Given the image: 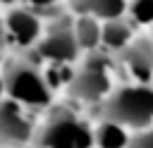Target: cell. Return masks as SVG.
Instances as JSON below:
<instances>
[{
    "mask_svg": "<svg viewBox=\"0 0 153 148\" xmlns=\"http://www.w3.org/2000/svg\"><path fill=\"white\" fill-rule=\"evenodd\" d=\"M7 98L24 107H45L53 98L43 72L31 60H12L2 69Z\"/></svg>",
    "mask_w": 153,
    "mask_h": 148,
    "instance_id": "6da1fadb",
    "label": "cell"
},
{
    "mask_svg": "<svg viewBox=\"0 0 153 148\" xmlns=\"http://www.w3.org/2000/svg\"><path fill=\"white\" fill-rule=\"evenodd\" d=\"M105 119L127 127H146L153 119V88L148 86H124L115 91L103 105Z\"/></svg>",
    "mask_w": 153,
    "mask_h": 148,
    "instance_id": "7a4b0ae2",
    "label": "cell"
},
{
    "mask_svg": "<svg viewBox=\"0 0 153 148\" xmlns=\"http://www.w3.org/2000/svg\"><path fill=\"white\" fill-rule=\"evenodd\" d=\"M38 148H91L93 146V131L81 122L76 115L60 110L55 112L38 131H36Z\"/></svg>",
    "mask_w": 153,
    "mask_h": 148,
    "instance_id": "3957f363",
    "label": "cell"
},
{
    "mask_svg": "<svg viewBox=\"0 0 153 148\" xmlns=\"http://www.w3.org/2000/svg\"><path fill=\"white\" fill-rule=\"evenodd\" d=\"M36 136L33 119L29 117L26 107L5 98L0 103V146L22 148Z\"/></svg>",
    "mask_w": 153,
    "mask_h": 148,
    "instance_id": "277c9868",
    "label": "cell"
},
{
    "mask_svg": "<svg viewBox=\"0 0 153 148\" xmlns=\"http://www.w3.org/2000/svg\"><path fill=\"white\" fill-rule=\"evenodd\" d=\"M33 48L38 57L48 62H72L79 53V45L74 38V24H69L67 19H57L55 24L48 26L45 33H41Z\"/></svg>",
    "mask_w": 153,
    "mask_h": 148,
    "instance_id": "5b68a950",
    "label": "cell"
},
{
    "mask_svg": "<svg viewBox=\"0 0 153 148\" xmlns=\"http://www.w3.org/2000/svg\"><path fill=\"white\" fill-rule=\"evenodd\" d=\"M69 91L79 100H88V103L100 100L110 91L108 60L100 55H93L91 60H86V64L79 72H74V76L69 81Z\"/></svg>",
    "mask_w": 153,
    "mask_h": 148,
    "instance_id": "8992f818",
    "label": "cell"
},
{
    "mask_svg": "<svg viewBox=\"0 0 153 148\" xmlns=\"http://www.w3.org/2000/svg\"><path fill=\"white\" fill-rule=\"evenodd\" d=\"M2 21H5L10 43H14L19 48H33L43 33V24H41L38 14L29 7H12Z\"/></svg>",
    "mask_w": 153,
    "mask_h": 148,
    "instance_id": "52a82bcc",
    "label": "cell"
},
{
    "mask_svg": "<svg viewBox=\"0 0 153 148\" xmlns=\"http://www.w3.org/2000/svg\"><path fill=\"white\" fill-rule=\"evenodd\" d=\"M124 64L134 79L148 81L153 74V45L151 43H134L124 48Z\"/></svg>",
    "mask_w": 153,
    "mask_h": 148,
    "instance_id": "ba28073f",
    "label": "cell"
},
{
    "mask_svg": "<svg viewBox=\"0 0 153 148\" xmlns=\"http://www.w3.org/2000/svg\"><path fill=\"white\" fill-rule=\"evenodd\" d=\"M72 10L84 14V17H96V19H117L124 12V0H69Z\"/></svg>",
    "mask_w": 153,
    "mask_h": 148,
    "instance_id": "9c48e42d",
    "label": "cell"
},
{
    "mask_svg": "<svg viewBox=\"0 0 153 148\" xmlns=\"http://www.w3.org/2000/svg\"><path fill=\"white\" fill-rule=\"evenodd\" d=\"M129 38H131V29L120 17L117 19H108L100 26V43L108 45L110 50H124L129 45Z\"/></svg>",
    "mask_w": 153,
    "mask_h": 148,
    "instance_id": "30bf717a",
    "label": "cell"
},
{
    "mask_svg": "<svg viewBox=\"0 0 153 148\" xmlns=\"http://www.w3.org/2000/svg\"><path fill=\"white\" fill-rule=\"evenodd\" d=\"M93 143H98L100 148H127L129 146V136H127L122 124H117L112 119H105L93 131Z\"/></svg>",
    "mask_w": 153,
    "mask_h": 148,
    "instance_id": "8fae6325",
    "label": "cell"
},
{
    "mask_svg": "<svg viewBox=\"0 0 153 148\" xmlns=\"http://www.w3.org/2000/svg\"><path fill=\"white\" fill-rule=\"evenodd\" d=\"M74 38L79 50H96V45L100 43V24L96 17H79L74 21Z\"/></svg>",
    "mask_w": 153,
    "mask_h": 148,
    "instance_id": "7c38bea8",
    "label": "cell"
},
{
    "mask_svg": "<svg viewBox=\"0 0 153 148\" xmlns=\"http://www.w3.org/2000/svg\"><path fill=\"white\" fill-rule=\"evenodd\" d=\"M131 17L139 24H151L153 21V0H134L131 2Z\"/></svg>",
    "mask_w": 153,
    "mask_h": 148,
    "instance_id": "4fadbf2b",
    "label": "cell"
},
{
    "mask_svg": "<svg viewBox=\"0 0 153 148\" xmlns=\"http://www.w3.org/2000/svg\"><path fill=\"white\" fill-rule=\"evenodd\" d=\"M127 148H153V129L146 131V134H139V136L129 138V146Z\"/></svg>",
    "mask_w": 153,
    "mask_h": 148,
    "instance_id": "5bb4252c",
    "label": "cell"
},
{
    "mask_svg": "<svg viewBox=\"0 0 153 148\" xmlns=\"http://www.w3.org/2000/svg\"><path fill=\"white\" fill-rule=\"evenodd\" d=\"M55 0H29V5L33 7V10H45V7H50Z\"/></svg>",
    "mask_w": 153,
    "mask_h": 148,
    "instance_id": "9a60e30c",
    "label": "cell"
},
{
    "mask_svg": "<svg viewBox=\"0 0 153 148\" xmlns=\"http://www.w3.org/2000/svg\"><path fill=\"white\" fill-rule=\"evenodd\" d=\"M7 98V91H5V79H2V74H0V103Z\"/></svg>",
    "mask_w": 153,
    "mask_h": 148,
    "instance_id": "2e32d148",
    "label": "cell"
},
{
    "mask_svg": "<svg viewBox=\"0 0 153 148\" xmlns=\"http://www.w3.org/2000/svg\"><path fill=\"white\" fill-rule=\"evenodd\" d=\"M17 0H0V5H14Z\"/></svg>",
    "mask_w": 153,
    "mask_h": 148,
    "instance_id": "e0dca14e",
    "label": "cell"
},
{
    "mask_svg": "<svg viewBox=\"0 0 153 148\" xmlns=\"http://www.w3.org/2000/svg\"><path fill=\"white\" fill-rule=\"evenodd\" d=\"M0 148H7V146H0Z\"/></svg>",
    "mask_w": 153,
    "mask_h": 148,
    "instance_id": "ac0fdd59",
    "label": "cell"
}]
</instances>
